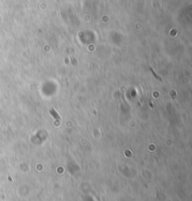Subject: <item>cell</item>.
<instances>
[{
	"instance_id": "obj_1",
	"label": "cell",
	"mask_w": 192,
	"mask_h": 201,
	"mask_svg": "<svg viewBox=\"0 0 192 201\" xmlns=\"http://www.w3.org/2000/svg\"><path fill=\"white\" fill-rule=\"evenodd\" d=\"M150 70H151V71H152V73H153V74H154V76H155V77H156V78H157V79H158V80H160V81H161V78H159V76H157V74H156V72H155V71H154V70H153V69H152V68H150Z\"/></svg>"
}]
</instances>
